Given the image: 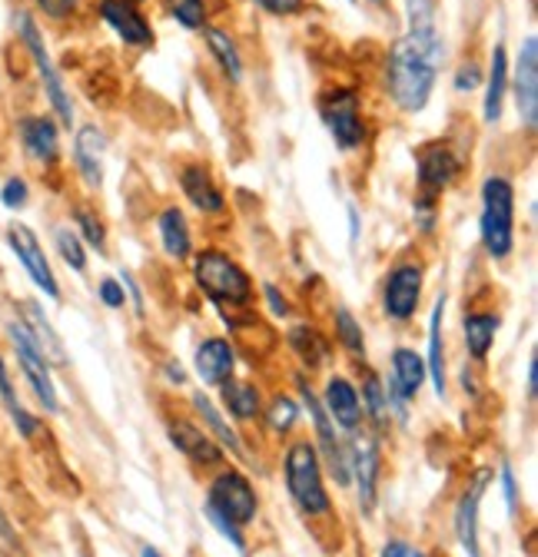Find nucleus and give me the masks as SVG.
Returning a JSON list of instances; mask_svg holds the SVG:
<instances>
[{"mask_svg": "<svg viewBox=\"0 0 538 557\" xmlns=\"http://www.w3.org/2000/svg\"><path fill=\"white\" fill-rule=\"evenodd\" d=\"M442 60H445V47H442L439 30L399 37L386 57L389 100L402 113H423L432 97Z\"/></svg>", "mask_w": 538, "mask_h": 557, "instance_id": "nucleus-1", "label": "nucleus"}, {"mask_svg": "<svg viewBox=\"0 0 538 557\" xmlns=\"http://www.w3.org/2000/svg\"><path fill=\"white\" fill-rule=\"evenodd\" d=\"M283 478L286 492L299 515L306 518H329L332 515V498L326 492L322 478V458L313 442H293L283 455Z\"/></svg>", "mask_w": 538, "mask_h": 557, "instance_id": "nucleus-2", "label": "nucleus"}, {"mask_svg": "<svg viewBox=\"0 0 538 557\" xmlns=\"http://www.w3.org/2000/svg\"><path fill=\"white\" fill-rule=\"evenodd\" d=\"M193 278H196V289L204 293L210 302H217L220 309L223 306L246 309L253 302V293H256L249 272L233 256H227L223 249H204V252H196V259H193Z\"/></svg>", "mask_w": 538, "mask_h": 557, "instance_id": "nucleus-3", "label": "nucleus"}, {"mask_svg": "<svg viewBox=\"0 0 538 557\" xmlns=\"http://www.w3.org/2000/svg\"><path fill=\"white\" fill-rule=\"evenodd\" d=\"M479 239L496 262L509 259L515 246V186L505 176H489L482 183Z\"/></svg>", "mask_w": 538, "mask_h": 557, "instance_id": "nucleus-4", "label": "nucleus"}, {"mask_svg": "<svg viewBox=\"0 0 538 557\" xmlns=\"http://www.w3.org/2000/svg\"><path fill=\"white\" fill-rule=\"evenodd\" d=\"M14 27H17V37H21V44L27 47L34 66H37V77H40L44 94H47V100H50L53 120L63 123V126H71V123H74V103H71V94H66V87H63L60 70H57V63H53V57H50V50H47V44H44V37H40V27H37L34 14H30V11H17Z\"/></svg>", "mask_w": 538, "mask_h": 557, "instance_id": "nucleus-5", "label": "nucleus"}, {"mask_svg": "<svg viewBox=\"0 0 538 557\" xmlns=\"http://www.w3.org/2000/svg\"><path fill=\"white\" fill-rule=\"evenodd\" d=\"M319 116L343 153H356L366 144L363 100L353 87H335L319 97Z\"/></svg>", "mask_w": 538, "mask_h": 557, "instance_id": "nucleus-6", "label": "nucleus"}, {"mask_svg": "<svg viewBox=\"0 0 538 557\" xmlns=\"http://www.w3.org/2000/svg\"><path fill=\"white\" fill-rule=\"evenodd\" d=\"M8 338H11V348H14V356H17L21 375L30 385L34 398L44 405L47 414H57L60 411V398H57V385H53V375H50V362L44 359L40 345L34 342V335L27 332V325L17 315L8 319Z\"/></svg>", "mask_w": 538, "mask_h": 557, "instance_id": "nucleus-7", "label": "nucleus"}, {"mask_svg": "<svg viewBox=\"0 0 538 557\" xmlns=\"http://www.w3.org/2000/svg\"><path fill=\"white\" fill-rule=\"evenodd\" d=\"M296 392H299V398H303V408H306L309 418H313V429H316V438H319L316 451H319L322 465H329L335 484H343V487H346V484L353 481V474H350V448L340 442V435H335V422L329 418V411L322 408L319 395L309 388L306 375H296Z\"/></svg>", "mask_w": 538, "mask_h": 557, "instance_id": "nucleus-8", "label": "nucleus"}, {"mask_svg": "<svg viewBox=\"0 0 538 557\" xmlns=\"http://www.w3.org/2000/svg\"><path fill=\"white\" fill-rule=\"evenodd\" d=\"M207 508L220 511L223 518L236 521L240 528L253 524L259 515V498H256L253 481L236 468H223L207 487Z\"/></svg>", "mask_w": 538, "mask_h": 557, "instance_id": "nucleus-9", "label": "nucleus"}, {"mask_svg": "<svg viewBox=\"0 0 538 557\" xmlns=\"http://www.w3.org/2000/svg\"><path fill=\"white\" fill-rule=\"evenodd\" d=\"M426 269L419 262H399L386 272L382 283V312L392 322H409L423 302Z\"/></svg>", "mask_w": 538, "mask_h": 557, "instance_id": "nucleus-10", "label": "nucleus"}, {"mask_svg": "<svg viewBox=\"0 0 538 557\" xmlns=\"http://www.w3.org/2000/svg\"><path fill=\"white\" fill-rule=\"evenodd\" d=\"M462 176V157L449 139H436V144L419 147L416 153V180H419V199L442 196L455 180Z\"/></svg>", "mask_w": 538, "mask_h": 557, "instance_id": "nucleus-11", "label": "nucleus"}, {"mask_svg": "<svg viewBox=\"0 0 538 557\" xmlns=\"http://www.w3.org/2000/svg\"><path fill=\"white\" fill-rule=\"evenodd\" d=\"M4 239H8L14 259L24 265V272H27L30 283H34L47 299H60V283H57L53 265H50V259H47V252H44L37 233H34L27 223H11L8 233H4Z\"/></svg>", "mask_w": 538, "mask_h": 557, "instance_id": "nucleus-12", "label": "nucleus"}, {"mask_svg": "<svg viewBox=\"0 0 538 557\" xmlns=\"http://www.w3.org/2000/svg\"><path fill=\"white\" fill-rule=\"evenodd\" d=\"M350 474L356 478L359 487V508L363 515H372L376 508V495H379V471H382V455H379V442L376 435H359L350 432Z\"/></svg>", "mask_w": 538, "mask_h": 557, "instance_id": "nucleus-13", "label": "nucleus"}, {"mask_svg": "<svg viewBox=\"0 0 538 557\" xmlns=\"http://www.w3.org/2000/svg\"><path fill=\"white\" fill-rule=\"evenodd\" d=\"M21 147L27 160H34L44 170H53L60 163V126L50 113H27L17 123Z\"/></svg>", "mask_w": 538, "mask_h": 557, "instance_id": "nucleus-14", "label": "nucleus"}, {"mask_svg": "<svg viewBox=\"0 0 538 557\" xmlns=\"http://www.w3.org/2000/svg\"><path fill=\"white\" fill-rule=\"evenodd\" d=\"M515 103L525 129L538 126V37L528 34L515 60Z\"/></svg>", "mask_w": 538, "mask_h": 557, "instance_id": "nucleus-15", "label": "nucleus"}, {"mask_svg": "<svg viewBox=\"0 0 538 557\" xmlns=\"http://www.w3.org/2000/svg\"><path fill=\"white\" fill-rule=\"evenodd\" d=\"M489 481H492V471L479 468L473 474V481L465 484V492L455 505V534H458V544L468 557H479V505H482Z\"/></svg>", "mask_w": 538, "mask_h": 557, "instance_id": "nucleus-16", "label": "nucleus"}, {"mask_svg": "<svg viewBox=\"0 0 538 557\" xmlns=\"http://www.w3.org/2000/svg\"><path fill=\"white\" fill-rule=\"evenodd\" d=\"M167 435H170L173 448L186 461H193L196 468H217L227 458V451L213 442V435L204 432L199 425H193V422H186V418H173V422L167 425Z\"/></svg>", "mask_w": 538, "mask_h": 557, "instance_id": "nucleus-17", "label": "nucleus"}, {"mask_svg": "<svg viewBox=\"0 0 538 557\" xmlns=\"http://www.w3.org/2000/svg\"><path fill=\"white\" fill-rule=\"evenodd\" d=\"M100 21L130 47H150L154 44V27L150 21L130 4V0H100L97 4Z\"/></svg>", "mask_w": 538, "mask_h": 557, "instance_id": "nucleus-18", "label": "nucleus"}, {"mask_svg": "<svg viewBox=\"0 0 538 557\" xmlns=\"http://www.w3.org/2000/svg\"><path fill=\"white\" fill-rule=\"evenodd\" d=\"M319 401H322L329 418L343 432H359V425H363V401H359V388L346 375H329L326 392H322Z\"/></svg>", "mask_w": 538, "mask_h": 557, "instance_id": "nucleus-19", "label": "nucleus"}, {"mask_svg": "<svg viewBox=\"0 0 538 557\" xmlns=\"http://www.w3.org/2000/svg\"><path fill=\"white\" fill-rule=\"evenodd\" d=\"M193 366H196V375L204 379V385L220 388V385H227V382L233 379V372H236V348H233L227 338H220V335L204 338V342L196 345Z\"/></svg>", "mask_w": 538, "mask_h": 557, "instance_id": "nucleus-20", "label": "nucleus"}, {"mask_svg": "<svg viewBox=\"0 0 538 557\" xmlns=\"http://www.w3.org/2000/svg\"><path fill=\"white\" fill-rule=\"evenodd\" d=\"M103 153H107V133L97 123L81 126L74 139V166L90 189H100L103 183Z\"/></svg>", "mask_w": 538, "mask_h": 557, "instance_id": "nucleus-21", "label": "nucleus"}, {"mask_svg": "<svg viewBox=\"0 0 538 557\" xmlns=\"http://www.w3.org/2000/svg\"><path fill=\"white\" fill-rule=\"evenodd\" d=\"M17 319L27 325V332H30L34 342L40 345V352H44V359L50 362V369H63V366H66V348H63L60 335L53 332V325H50L44 306L34 302V299H21V302H17Z\"/></svg>", "mask_w": 538, "mask_h": 557, "instance_id": "nucleus-22", "label": "nucleus"}, {"mask_svg": "<svg viewBox=\"0 0 538 557\" xmlns=\"http://www.w3.org/2000/svg\"><path fill=\"white\" fill-rule=\"evenodd\" d=\"M180 189L199 209V213H223V209H227L223 189L213 183V173L207 166H199V163L180 170Z\"/></svg>", "mask_w": 538, "mask_h": 557, "instance_id": "nucleus-23", "label": "nucleus"}, {"mask_svg": "<svg viewBox=\"0 0 538 557\" xmlns=\"http://www.w3.org/2000/svg\"><path fill=\"white\" fill-rule=\"evenodd\" d=\"M0 405H4V411H8V418H11V425L17 429V435H21L24 442H34V438L44 432V422H40V418H37L34 411L24 408V401H21V395H17V385H14V379H11V369H8L4 352H0Z\"/></svg>", "mask_w": 538, "mask_h": 557, "instance_id": "nucleus-24", "label": "nucleus"}, {"mask_svg": "<svg viewBox=\"0 0 538 557\" xmlns=\"http://www.w3.org/2000/svg\"><path fill=\"white\" fill-rule=\"evenodd\" d=\"M426 385V359L416 352V348H395L392 352V379H389V388L395 395H402L406 401H413Z\"/></svg>", "mask_w": 538, "mask_h": 557, "instance_id": "nucleus-25", "label": "nucleus"}, {"mask_svg": "<svg viewBox=\"0 0 538 557\" xmlns=\"http://www.w3.org/2000/svg\"><path fill=\"white\" fill-rule=\"evenodd\" d=\"M442 319H445V296L436 299L432 315H429V356H426V379H432V388L439 398H445L449 382H445V335H442Z\"/></svg>", "mask_w": 538, "mask_h": 557, "instance_id": "nucleus-26", "label": "nucleus"}, {"mask_svg": "<svg viewBox=\"0 0 538 557\" xmlns=\"http://www.w3.org/2000/svg\"><path fill=\"white\" fill-rule=\"evenodd\" d=\"M157 233H160V243H163V252L176 262L189 259L193 256V236H189V223L183 216L180 206H167L163 213L157 216Z\"/></svg>", "mask_w": 538, "mask_h": 557, "instance_id": "nucleus-27", "label": "nucleus"}, {"mask_svg": "<svg viewBox=\"0 0 538 557\" xmlns=\"http://www.w3.org/2000/svg\"><path fill=\"white\" fill-rule=\"evenodd\" d=\"M496 332H499V315L496 312H465L462 319V338L473 362H486L492 345H496Z\"/></svg>", "mask_w": 538, "mask_h": 557, "instance_id": "nucleus-28", "label": "nucleus"}, {"mask_svg": "<svg viewBox=\"0 0 538 557\" xmlns=\"http://www.w3.org/2000/svg\"><path fill=\"white\" fill-rule=\"evenodd\" d=\"M189 401H193L196 414L207 422V429L213 432V442H217L223 451H230V455L243 458V442H240V435L230 429V422L223 418V411L217 408V401H213L210 395H204V392H193V398H189Z\"/></svg>", "mask_w": 538, "mask_h": 557, "instance_id": "nucleus-29", "label": "nucleus"}, {"mask_svg": "<svg viewBox=\"0 0 538 557\" xmlns=\"http://www.w3.org/2000/svg\"><path fill=\"white\" fill-rule=\"evenodd\" d=\"M505 90H509V53L499 44L492 50V63H489V81H486V123H499L502 120V103H505Z\"/></svg>", "mask_w": 538, "mask_h": 557, "instance_id": "nucleus-30", "label": "nucleus"}, {"mask_svg": "<svg viewBox=\"0 0 538 557\" xmlns=\"http://www.w3.org/2000/svg\"><path fill=\"white\" fill-rule=\"evenodd\" d=\"M220 388H223V408L230 411V418H236V422H256V418H262V395L253 382L230 379Z\"/></svg>", "mask_w": 538, "mask_h": 557, "instance_id": "nucleus-31", "label": "nucleus"}, {"mask_svg": "<svg viewBox=\"0 0 538 557\" xmlns=\"http://www.w3.org/2000/svg\"><path fill=\"white\" fill-rule=\"evenodd\" d=\"M286 342L293 348V356L303 362V369L316 372V369L326 366V359H329V342L322 338L319 329H313V325H293L286 332Z\"/></svg>", "mask_w": 538, "mask_h": 557, "instance_id": "nucleus-32", "label": "nucleus"}, {"mask_svg": "<svg viewBox=\"0 0 538 557\" xmlns=\"http://www.w3.org/2000/svg\"><path fill=\"white\" fill-rule=\"evenodd\" d=\"M204 40H207V47H210V53L217 57V63H220V70L223 74L233 81V84H240L243 81V57H240V47H236V40L227 34V30H220V27H204Z\"/></svg>", "mask_w": 538, "mask_h": 557, "instance_id": "nucleus-33", "label": "nucleus"}, {"mask_svg": "<svg viewBox=\"0 0 538 557\" xmlns=\"http://www.w3.org/2000/svg\"><path fill=\"white\" fill-rule=\"evenodd\" d=\"M359 401H363V418H369L376 432H386V425H389L386 385H382V379H379L372 369L363 372V398H359Z\"/></svg>", "mask_w": 538, "mask_h": 557, "instance_id": "nucleus-34", "label": "nucleus"}, {"mask_svg": "<svg viewBox=\"0 0 538 557\" xmlns=\"http://www.w3.org/2000/svg\"><path fill=\"white\" fill-rule=\"evenodd\" d=\"M74 233L81 236V243L84 246H90V249H97L100 256L107 252V226H103V220L97 216V209H90V206H74Z\"/></svg>", "mask_w": 538, "mask_h": 557, "instance_id": "nucleus-35", "label": "nucleus"}, {"mask_svg": "<svg viewBox=\"0 0 538 557\" xmlns=\"http://www.w3.org/2000/svg\"><path fill=\"white\" fill-rule=\"evenodd\" d=\"M332 322H335V338H340L346 352L353 359H366V335H363V325L356 322V315L346 306H340L332 312Z\"/></svg>", "mask_w": 538, "mask_h": 557, "instance_id": "nucleus-36", "label": "nucleus"}, {"mask_svg": "<svg viewBox=\"0 0 538 557\" xmlns=\"http://www.w3.org/2000/svg\"><path fill=\"white\" fill-rule=\"evenodd\" d=\"M262 414H266L269 429H273L277 435H290V432L296 429V422H299L303 408H299V401H296V398H290V395H277L273 401H269V408H262Z\"/></svg>", "mask_w": 538, "mask_h": 557, "instance_id": "nucleus-37", "label": "nucleus"}, {"mask_svg": "<svg viewBox=\"0 0 538 557\" xmlns=\"http://www.w3.org/2000/svg\"><path fill=\"white\" fill-rule=\"evenodd\" d=\"M163 8L186 30H204L207 17H210L207 14V0H163Z\"/></svg>", "mask_w": 538, "mask_h": 557, "instance_id": "nucleus-38", "label": "nucleus"}, {"mask_svg": "<svg viewBox=\"0 0 538 557\" xmlns=\"http://www.w3.org/2000/svg\"><path fill=\"white\" fill-rule=\"evenodd\" d=\"M53 246H57L60 259L71 265L74 272H84L87 269V246L81 243V236L71 226H57L53 230Z\"/></svg>", "mask_w": 538, "mask_h": 557, "instance_id": "nucleus-39", "label": "nucleus"}, {"mask_svg": "<svg viewBox=\"0 0 538 557\" xmlns=\"http://www.w3.org/2000/svg\"><path fill=\"white\" fill-rule=\"evenodd\" d=\"M406 17H409V34H432L436 27V8L432 0H406Z\"/></svg>", "mask_w": 538, "mask_h": 557, "instance_id": "nucleus-40", "label": "nucleus"}, {"mask_svg": "<svg viewBox=\"0 0 538 557\" xmlns=\"http://www.w3.org/2000/svg\"><path fill=\"white\" fill-rule=\"evenodd\" d=\"M0 202H4V209L21 213V209H27V202H30V183L24 176H8L4 186H0Z\"/></svg>", "mask_w": 538, "mask_h": 557, "instance_id": "nucleus-41", "label": "nucleus"}, {"mask_svg": "<svg viewBox=\"0 0 538 557\" xmlns=\"http://www.w3.org/2000/svg\"><path fill=\"white\" fill-rule=\"evenodd\" d=\"M34 8L53 21V24H63V21H74L77 11H81V0H34Z\"/></svg>", "mask_w": 538, "mask_h": 557, "instance_id": "nucleus-42", "label": "nucleus"}, {"mask_svg": "<svg viewBox=\"0 0 538 557\" xmlns=\"http://www.w3.org/2000/svg\"><path fill=\"white\" fill-rule=\"evenodd\" d=\"M204 515H207V521H210V524H213V528H217V531H220V534H223L236 550H240V554H246V534H243V528H240L236 521L223 518L220 511H213V508H207V505H204Z\"/></svg>", "mask_w": 538, "mask_h": 557, "instance_id": "nucleus-43", "label": "nucleus"}, {"mask_svg": "<svg viewBox=\"0 0 538 557\" xmlns=\"http://www.w3.org/2000/svg\"><path fill=\"white\" fill-rule=\"evenodd\" d=\"M452 87H455V94H473V90H479L482 87V66L476 60L462 63L455 70V77H452Z\"/></svg>", "mask_w": 538, "mask_h": 557, "instance_id": "nucleus-44", "label": "nucleus"}, {"mask_svg": "<svg viewBox=\"0 0 538 557\" xmlns=\"http://www.w3.org/2000/svg\"><path fill=\"white\" fill-rule=\"evenodd\" d=\"M499 478H502V498H505V508H509V515H515V511H518V481H515V468H512L509 461H502Z\"/></svg>", "mask_w": 538, "mask_h": 557, "instance_id": "nucleus-45", "label": "nucleus"}, {"mask_svg": "<svg viewBox=\"0 0 538 557\" xmlns=\"http://www.w3.org/2000/svg\"><path fill=\"white\" fill-rule=\"evenodd\" d=\"M253 4L262 8L266 14H273V17H296L306 0H253Z\"/></svg>", "mask_w": 538, "mask_h": 557, "instance_id": "nucleus-46", "label": "nucleus"}, {"mask_svg": "<svg viewBox=\"0 0 538 557\" xmlns=\"http://www.w3.org/2000/svg\"><path fill=\"white\" fill-rule=\"evenodd\" d=\"M97 296L107 309H123L126 306V293H123V283H117V278H103V283L97 286Z\"/></svg>", "mask_w": 538, "mask_h": 557, "instance_id": "nucleus-47", "label": "nucleus"}, {"mask_svg": "<svg viewBox=\"0 0 538 557\" xmlns=\"http://www.w3.org/2000/svg\"><path fill=\"white\" fill-rule=\"evenodd\" d=\"M262 296H266V306H269V312H273V315H280V319L290 315V299L280 293V286L266 283V286H262Z\"/></svg>", "mask_w": 538, "mask_h": 557, "instance_id": "nucleus-48", "label": "nucleus"}, {"mask_svg": "<svg viewBox=\"0 0 538 557\" xmlns=\"http://www.w3.org/2000/svg\"><path fill=\"white\" fill-rule=\"evenodd\" d=\"M382 557H426V550H419V547H413L406 541H386Z\"/></svg>", "mask_w": 538, "mask_h": 557, "instance_id": "nucleus-49", "label": "nucleus"}, {"mask_svg": "<svg viewBox=\"0 0 538 557\" xmlns=\"http://www.w3.org/2000/svg\"><path fill=\"white\" fill-rule=\"evenodd\" d=\"M123 286L130 289V299H133V309H137V315H144V293H140L137 283H133V275L123 272Z\"/></svg>", "mask_w": 538, "mask_h": 557, "instance_id": "nucleus-50", "label": "nucleus"}, {"mask_svg": "<svg viewBox=\"0 0 538 557\" xmlns=\"http://www.w3.org/2000/svg\"><path fill=\"white\" fill-rule=\"evenodd\" d=\"M525 388H528V398L538 395V362H535V359L528 362V385H525Z\"/></svg>", "mask_w": 538, "mask_h": 557, "instance_id": "nucleus-51", "label": "nucleus"}, {"mask_svg": "<svg viewBox=\"0 0 538 557\" xmlns=\"http://www.w3.org/2000/svg\"><path fill=\"white\" fill-rule=\"evenodd\" d=\"M462 388H465V395H468V392H473V395L479 392V388H476V379H473V375H468V369L462 372Z\"/></svg>", "mask_w": 538, "mask_h": 557, "instance_id": "nucleus-52", "label": "nucleus"}, {"mask_svg": "<svg viewBox=\"0 0 538 557\" xmlns=\"http://www.w3.org/2000/svg\"><path fill=\"white\" fill-rule=\"evenodd\" d=\"M350 223H353V230H350V236L356 239L359 236V213H356V209L350 206Z\"/></svg>", "mask_w": 538, "mask_h": 557, "instance_id": "nucleus-53", "label": "nucleus"}, {"mask_svg": "<svg viewBox=\"0 0 538 557\" xmlns=\"http://www.w3.org/2000/svg\"><path fill=\"white\" fill-rule=\"evenodd\" d=\"M140 557H163V554H160L157 547H150V544H147V547L140 550Z\"/></svg>", "mask_w": 538, "mask_h": 557, "instance_id": "nucleus-54", "label": "nucleus"}, {"mask_svg": "<svg viewBox=\"0 0 538 557\" xmlns=\"http://www.w3.org/2000/svg\"><path fill=\"white\" fill-rule=\"evenodd\" d=\"M369 4H386V0H369Z\"/></svg>", "mask_w": 538, "mask_h": 557, "instance_id": "nucleus-55", "label": "nucleus"}, {"mask_svg": "<svg viewBox=\"0 0 538 557\" xmlns=\"http://www.w3.org/2000/svg\"><path fill=\"white\" fill-rule=\"evenodd\" d=\"M130 4H140V0H130Z\"/></svg>", "mask_w": 538, "mask_h": 557, "instance_id": "nucleus-56", "label": "nucleus"}, {"mask_svg": "<svg viewBox=\"0 0 538 557\" xmlns=\"http://www.w3.org/2000/svg\"><path fill=\"white\" fill-rule=\"evenodd\" d=\"M353 4H356V0H353Z\"/></svg>", "mask_w": 538, "mask_h": 557, "instance_id": "nucleus-57", "label": "nucleus"}]
</instances>
